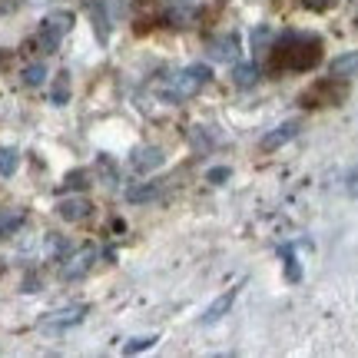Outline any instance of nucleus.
<instances>
[{"label": "nucleus", "mask_w": 358, "mask_h": 358, "mask_svg": "<svg viewBox=\"0 0 358 358\" xmlns=\"http://www.w3.org/2000/svg\"><path fill=\"white\" fill-rule=\"evenodd\" d=\"M70 27H73V13L70 10H53L43 24H40V47H43V53H53L57 47H60V40L70 34Z\"/></svg>", "instance_id": "3"}, {"label": "nucleus", "mask_w": 358, "mask_h": 358, "mask_svg": "<svg viewBox=\"0 0 358 358\" xmlns=\"http://www.w3.org/2000/svg\"><path fill=\"white\" fill-rule=\"evenodd\" d=\"M93 259H96V249H80L77 256L64 266V279H80V275H87V268L93 266Z\"/></svg>", "instance_id": "9"}, {"label": "nucleus", "mask_w": 358, "mask_h": 358, "mask_svg": "<svg viewBox=\"0 0 358 358\" xmlns=\"http://www.w3.org/2000/svg\"><path fill=\"white\" fill-rule=\"evenodd\" d=\"M83 315H87V306L57 308V312H50V315H43L40 329H43V332H64V329H70V325H80V322H83Z\"/></svg>", "instance_id": "4"}, {"label": "nucleus", "mask_w": 358, "mask_h": 358, "mask_svg": "<svg viewBox=\"0 0 358 358\" xmlns=\"http://www.w3.org/2000/svg\"><path fill=\"white\" fill-rule=\"evenodd\" d=\"M232 77H236V87H256L259 66L256 64H239L236 70H232Z\"/></svg>", "instance_id": "12"}, {"label": "nucleus", "mask_w": 358, "mask_h": 358, "mask_svg": "<svg viewBox=\"0 0 358 358\" xmlns=\"http://www.w3.org/2000/svg\"><path fill=\"white\" fill-rule=\"evenodd\" d=\"M222 179H229V169H226V166L209 169V182H222Z\"/></svg>", "instance_id": "22"}, {"label": "nucleus", "mask_w": 358, "mask_h": 358, "mask_svg": "<svg viewBox=\"0 0 358 358\" xmlns=\"http://www.w3.org/2000/svg\"><path fill=\"white\" fill-rule=\"evenodd\" d=\"M332 77H352V73H358V50H352V53H342V57H335L332 60Z\"/></svg>", "instance_id": "10"}, {"label": "nucleus", "mask_w": 358, "mask_h": 358, "mask_svg": "<svg viewBox=\"0 0 358 358\" xmlns=\"http://www.w3.org/2000/svg\"><path fill=\"white\" fill-rule=\"evenodd\" d=\"M159 338L156 335H140V338H129L127 345H123V355H136V352H146V348H153Z\"/></svg>", "instance_id": "17"}, {"label": "nucleus", "mask_w": 358, "mask_h": 358, "mask_svg": "<svg viewBox=\"0 0 358 358\" xmlns=\"http://www.w3.org/2000/svg\"><path fill=\"white\" fill-rule=\"evenodd\" d=\"M236 295H239V289H229V292H222V295H219L216 302H213V306H209V308L203 312V325H216V322L222 319V315H226V312L232 308V302H236Z\"/></svg>", "instance_id": "8"}, {"label": "nucleus", "mask_w": 358, "mask_h": 358, "mask_svg": "<svg viewBox=\"0 0 358 358\" xmlns=\"http://www.w3.org/2000/svg\"><path fill=\"white\" fill-rule=\"evenodd\" d=\"M24 219H27L24 209H3V213H0V236H3V239L13 236V232L24 226Z\"/></svg>", "instance_id": "11"}, {"label": "nucleus", "mask_w": 358, "mask_h": 358, "mask_svg": "<svg viewBox=\"0 0 358 358\" xmlns=\"http://www.w3.org/2000/svg\"><path fill=\"white\" fill-rule=\"evenodd\" d=\"M209 80H213V70H209L206 64L186 66L182 73L173 77V83H169V90H166V100H189V96H196Z\"/></svg>", "instance_id": "2"}, {"label": "nucleus", "mask_w": 358, "mask_h": 358, "mask_svg": "<svg viewBox=\"0 0 358 358\" xmlns=\"http://www.w3.org/2000/svg\"><path fill=\"white\" fill-rule=\"evenodd\" d=\"M17 163H20V153L13 146H0V176H13Z\"/></svg>", "instance_id": "13"}, {"label": "nucleus", "mask_w": 358, "mask_h": 358, "mask_svg": "<svg viewBox=\"0 0 358 358\" xmlns=\"http://www.w3.org/2000/svg\"><path fill=\"white\" fill-rule=\"evenodd\" d=\"M209 50H213L216 60H229V57H236V40L232 37H216L213 43H209Z\"/></svg>", "instance_id": "14"}, {"label": "nucleus", "mask_w": 358, "mask_h": 358, "mask_svg": "<svg viewBox=\"0 0 358 358\" xmlns=\"http://www.w3.org/2000/svg\"><path fill=\"white\" fill-rule=\"evenodd\" d=\"M93 27H96V37L106 40V17H103L100 3H93Z\"/></svg>", "instance_id": "20"}, {"label": "nucleus", "mask_w": 358, "mask_h": 358, "mask_svg": "<svg viewBox=\"0 0 358 358\" xmlns=\"http://www.w3.org/2000/svg\"><path fill=\"white\" fill-rule=\"evenodd\" d=\"M282 256H285V268H289V279H292V282H299V279H302V272H299V262H295V252H292V249H289V245H285V249H282Z\"/></svg>", "instance_id": "19"}, {"label": "nucleus", "mask_w": 358, "mask_h": 358, "mask_svg": "<svg viewBox=\"0 0 358 358\" xmlns=\"http://www.w3.org/2000/svg\"><path fill=\"white\" fill-rule=\"evenodd\" d=\"M53 103H57V106L70 103V73H66V70L57 77V83H53Z\"/></svg>", "instance_id": "16"}, {"label": "nucleus", "mask_w": 358, "mask_h": 358, "mask_svg": "<svg viewBox=\"0 0 358 358\" xmlns=\"http://www.w3.org/2000/svg\"><path fill=\"white\" fill-rule=\"evenodd\" d=\"M90 199H83V196H70V199H60L57 203V213H60V219H66V222H80V219L90 216Z\"/></svg>", "instance_id": "6"}, {"label": "nucleus", "mask_w": 358, "mask_h": 358, "mask_svg": "<svg viewBox=\"0 0 358 358\" xmlns=\"http://www.w3.org/2000/svg\"><path fill=\"white\" fill-rule=\"evenodd\" d=\"M302 3H306L308 10H319V13H325V10H332L335 3H338V0H302Z\"/></svg>", "instance_id": "21"}, {"label": "nucleus", "mask_w": 358, "mask_h": 358, "mask_svg": "<svg viewBox=\"0 0 358 358\" xmlns=\"http://www.w3.org/2000/svg\"><path fill=\"white\" fill-rule=\"evenodd\" d=\"M43 80H47V66H43V64H30L24 70V83H27V87H40Z\"/></svg>", "instance_id": "18"}, {"label": "nucleus", "mask_w": 358, "mask_h": 358, "mask_svg": "<svg viewBox=\"0 0 358 358\" xmlns=\"http://www.w3.org/2000/svg\"><path fill=\"white\" fill-rule=\"evenodd\" d=\"M322 60V40L308 34H289L279 40V47L272 53V64L282 70H308Z\"/></svg>", "instance_id": "1"}, {"label": "nucleus", "mask_w": 358, "mask_h": 358, "mask_svg": "<svg viewBox=\"0 0 358 358\" xmlns=\"http://www.w3.org/2000/svg\"><path fill=\"white\" fill-rule=\"evenodd\" d=\"M156 196H159V186H156V182H146V186H133V189H127L129 203H146V199H156Z\"/></svg>", "instance_id": "15"}, {"label": "nucleus", "mask_w": 358, "mask_h": 358, "mask_svg": "<svg viewBox=\"0 0 358 358\" xmlns=\"http://www.w3.org/2000/svg\"><path fill=\"white\" fill-rule=\"evenodd\" d=\"M163 166V150L159 146H140L133 153V169L136 173H153V169Z\"/></svg>", "instance_id": "7"}, {"label": "nucleus", "mask_w": 358, "mask_h": 358, "mask_svg": "<svg viewBox=\"0 0 358 358\" xmlns=\"http://www.w3.org/2000/svg\"><path fill=\"white\" fill-rule=\"evenodd\" d=\"M299 136V120H289V123H282V127H275V129H268L266 136H262V150L266 153H272V150H279V146H285L289 140H295Z\"/></svg>", "instance_id": "5"}]
</instances>
